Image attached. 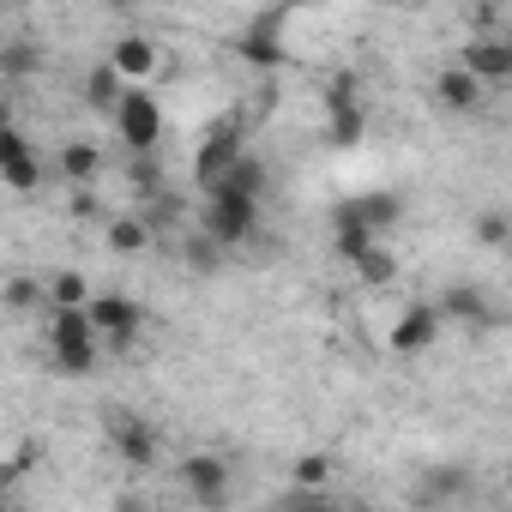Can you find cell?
I'll return each mask as SVG.
<instances>
[{
	"instance_id": "cell-1",
	"label": "cell",
	"mask_w": 512,
	"mask_h": 512,
	"mask_svg": "<svg viewBox=\"0 0 512 512\" xmlns=\"http://www.w3.org/2000/svg\"><path fill=\"white\" fill-rule=\"evenodd\" d=\"M49 356L61 374H91L97 368V332L85 320V308H55L49 320Z\"/></svg>"
},
{
	"instance_id": "cell-2",
	"label": "cell",
	"mask_w": 512,
	"mask_h": 512,
	"mask_svg": "<svg viewBox=\"0 0 512 512\" xmlns=\"http://www.w3.org/2000/svg\"><path fill=\"white\" fill-rule=\"evenodd\" d=\"M253 223H260V205L253 199H235V193H223V187H211L205 193V217H199V235L223 253V247H235V241H247L253 235Z\"/></svg>"
},
{
	"instance_id": "cell-3",
	"label": "cell",
	"mask_w": 512,
	"mask_h": 512,
	"mask_svg": "<svg viewBox=\"0 0 512 512\" xmlns=\"http://www.w3.org/2000/svg\"><path fill=\"white\" fill-rule=\"evenodd\" d=\"M115 127H121V139H127L133 157H151L157 139H163V109H157V97H151L145 85H127L121 103H115Z\"/></svg>"
},
{
	"instance_id": "cell-4",
	"label": "cell",
	"mask_w": 512,
	"mask_h": 512,
	"mask_svg": "<svg viewBox=\"0 0 512 512\" xmlns=\"http://www.w3.org/2000/svg\"><path fill=\"white\" fill-rule=\"evenodd\" d=\"M235 157H241V121H235V115H223V121H211V127H205V139H199V151H193V181L211 193V187L235 169Z\"/></svg>"
},
{
	"instance_id": "cell-5",
	"label": "cell",
	"mask_w": 512,
	"mask_h": 512,
	"mask_svg": "<svg viewBox=\"0 0 512 512\" xmlns=\"http://www.w3.org/2000/svg\"><path fill=\"white\" fill-rule=\"evenodd\" d=\"M284 25H290V13H253L247 19V31L235 37V49H241V61L247 67H260V73H278L284 67Z\"/></svg>"
},
{
	"instance_id": "cell-6",
	"label": "cell",
	"mask_w": 512,
	"mask_h": 512,
	"mask_svg": "<svg viewBox=\"0 0 512 512\" xmlns=\"http://www.w3.org/2000/svg\"><path fill=\"white\" fill-rule=\"evenodd\" d=\"M109 446H115V458H121L127 470H151L157 452H163L157 428H151L145 416H133V410H115V416H109Z\"/></svg>"
},
{
	"instance_id": "cell-7",
	"label": "cell",
	"mask_w": 512,
	"mask_h": 512,
	"mask_svg": "<svg viewBox=\"0 0 512 512\" xmlns=\"http://www.w3.org/2000/svg\"><path fill=\"white\" fill-rule=\"evenodd\" d=\"M175 482H181L199 506H223V500H229V464H223L217 452H193V458H181V464H175Z\"/></svg>"
},
{
	"instance_id": "cell-8",
	"label": "cell",
	"mask_w": 512,
	"mask_h": 512,
	"mask_svg": "<svg viewBox=\"0 0 512 512\" xmlns=\"http://www.w3.org/2000/svg\"><path fill=\"white\" fill-rule=\"evenodd\" d=\"M476 85H500V79H512V37H494V31H476L470 43H464V61H458Z\"/></svg>"
},
{
	"instance_id": "cell-9",
	"label": "cell",
	"mask_w": 512,
	"mask_h": 512,
	"mask_svg": "<svg viewBox=\"0 0 512 512\" xmlns=\"http://www.w3.org/2000/svg\"><path fill=\"white\" fill-rule=\"evenodd\" d=\"M85 320H91V332L97 338H109V344H133L139 338V326H145V314H139V302H127V296H97V302H85Z\"/></svg>"
},
{
	"instance_id": "cell-10",
	"label": "cell",
	"mask_w": 512,
	"mask_h": 512,
	"mask_svg": "<svg viewBox=\"0 0 512 512\" xmlns=\"http://www.w3.org/2000/svg\"><path fill=\"white\" fill-rule=\"evenodd\" d=\"M434 338H440V314H434V302H416V308L398 314V326H392L386 344L398 356H416V350H434Z\"/></svg>"
},
{
	"instance_id": "cell-11",
	"label": "cell",
	"mask_w": 512,
	"mask_h": 512,
	"mask_svg": "<svg viewBox=\"0 0 512 512\" xmlns=\"http://www.w3.org/2000/svg\"><path fill=\"white\" fill-rule=\"evenodd\" d=\"M109 73H115L121 85H145V79L157 73V43H151V37H121V43L109 49Z\"/></svg>"
},
{
	"instance_id": "cell-12",
	"label": "cell",
	"mask_w": 512,
	"mask_h": 512,
	"mask_svg": "<svg viewBox=\"0 0 512 512\" xmlns=\"http://www.w3.org/2000/svg\"><path fill=\"white\" fill-rule=\"evenodd\" d=\"M440 320H464V326H476V332H488L494 326V308L482 302V290L476 284H446V296H440V308H434Z\"/></svg>"
},
{
	"instance_id": "cell-13",
	"label": "cell",
	"mask_w": 512,
	"mask_h": 512,
	"mask_svg": "<svg viewBox=\"0 0 512 512\" xmlns=\"http://www.w3.org/2000/svg\"><path fill=\"white\" fill-rule=\"evenodd\" d=\"M344 205H350V217H356L368 235H386V229L404 217V199L386 193V187H380V193H362V199H344Z\"/></svg>"
},
{
	"instance_id": "cell-14",
	"label": "cell",
	"mask_w": 512,
	"mask_h": 512,
	"mask_svg": "<svg viewBox=\"0 0 512 512\" xmlns=\"http://www.w3.org/2000/svg\"><path fill=\"white\" fill-rule=\"evenodd\" d=\"M434 103H440V109H452V115H464V109H476V103H482V85H476L464 67H446V73L434 79Z\"/></svg>"
},
{
	"instance_id": "cell-15",
	"label": "cell",
	"mask_w": 512,
	"mask_h": 512,
	"mask_svg": "<svg viewBox=\"0 0 512 512\" xmlns=\"http://www.w3.org/2000/svg\"><path fill=\"white\" fill-rule=\"evenodd\" d=\"M217 187H223V193H235V199H253V205H260V193H266V163L241 151V157H235V169H229Z\"/></svg>"
},
{
	"instance_id": "cell-16",
	"label": "cell",
	"mask_w": 512,
	"mask_h": 512,
	"mask_svg": "<svg viewBox=\"0 0 512 512\" xmlns=\"http://www.w3.org/2000/svg\"><path fill=\"white\" fill-rule=\"evenodd\" d=\"M332 223H338V235H332V241H338V260H350V266L362 260V253H368L374 241H380V235H368V229L350 217V205H338V217H332Z\"/></svg>"
},
{
	"instance_id": "cell-17",
	"label": "cell",
	"mask_w": 512,
	"mask_h": 512,
	"mask_svg": "<svg viewBox=\"0 0 512 512\" xmlns=\"http://www.w3.org/2000/svg\"><path fill=\"white\" fill-rule=\"evenodd\" d=\"M43 67V49L31 43V37H13V43H0V73L7 79H31Z\"/></svg>"
},
{
	"instance_id": "cell-18",
	"label": "cell",
	"mask_w": 512,
	"mask_h": 512,
	"mask_svg": "<svg viewBox=\"0 0 512 512\" xmlns=\"http://www.w3.org/2000/svg\"><path fill=\"white\" fill-rule=\"evenodd\" d=\"M103 169V151L97 145H85V139H73V145H61V175L79 187V181H91Z\"/></svg>"
},
{
	"instance_id": "cell-19",
	"label": "cell",
	"mask_w": 512,
	"mask_h": 512,
	"mask_svg": "<svg viewBox=\"0 0 512 512\" xmlns=\"http://www.w3.org/2000/svg\"><path fill=\"white\" fill-rule=\"evenodd\" d=\"M121 91H127V85H121V79L109 73V61H103V67H91V79H85V103H91V109H103V115H115V103H121Z\"/></svg>"
},
{
	"instance_id": "cell-20",
	"label": "cell",
	"mask_w": 512,
	"mask_h": 512,
	"mask_svg": "<svg viewBox=\"0 0 512 512\" xmlns=\"http://www.w3.org/2000/svg\"><path fill=\"white\" fill-rule=\"evenodd\" d=\"M356 278H362V284H368V290H386V284H392V278H398V260H392V253H386V247H380V241H374V247H368V253H362V260H356Z\"/></svg>"
},
{
	"instance_id": "cell-21",
	"label": "cell",
	"mask_w": 512,
	"mask_h": 512,
	"mask_svg": "<svg viewBox=\"0 0 512 512\" xmlns=\"http://www.w3.org/2000/svg\"><path fill=\"white\" fill-rule=\"evenodd\" d=\"M109 247L115 253H145L151 247V223L145 217H115L109 223Z\"/></svg>"
},
{
	"instance_id": "cell-22",
	"label": "cell",
	"mask_w": 512,
	"mask_h": 512,
	"mask_svg": "<svg viewBox=\"0 0 512 512\" xmlns=\"http://www.w3.org/2000/svg\"><path fill=\"white\" fill-rule=\"evenodd\" d=\"M43 296H49L55 308H85V302H91V284H85L79 272H55V278L43 284Z\"/></svg>"
},
{
	"instance_id": "cell-23",
	"label": "cell",
	"mask_w": 512,
	"mask_h": 512,
	"mask_svg": "<svg viewBox=\"0 0 512 512\" xmlns=\"http://www.w3.org/2000/svg\"><path fill=\"white\" fill-rule=\"evenodd\" d=\"M290 482L308 488V494H326V482H332V458H326V452H302L296 470H290Z\"/></svg>"
},
{
	"instance_id": "cell-24",
	"label": "cell",
	"mask_w": 512,
	"mask_h": 512,
	"mask_svg": "<svg viewBox=\"0 0 512 512\" xmlns=\"http://www.w3.org/2000/svg\"><path fill=\"white\" fill-rule=\"evenodd\" d=\"M0 302L25 314V308H37V302H43V284H37V278H7V284H0Z\"/></svg>"
},
{
	"instance_id": "cell-25",
	"label": "cell",
	"mask_w": 512,
	"mask_h": 512,
	"mask_svg": "<svg viewBox=\"0 0 512 512\" xmlns=\"http://www.w3.org/2000/svg\"><path fill=\"white\" fill-rule=\"evenodd\" d=\"M0 181H7L13 193H37V187H43V163H37V151H31L25 163H13V169H0Z\"/></svg>"
},
{
	"instance_id": "cell-26",
	"label": "cell",
	"mask_w": 512,
	"mask_h": 512,
	"mask_svg": "<svg viewBox=\"0 0 512 512\" xmlns=\"http://www.w3.org/2000/svg\"><path fill=\"white\" fill-rule=\"evenodd\" d=\"M344 109H362V97H356V73H338V79L326 85V115H344Z\"/></svg>"
},
{
	"instance_id": "cell-27",
	"label": "cell",
	"mask_w": 512,
	"mask_h": 512,
	"mask_svg": "<svg viewBox=\"0 0 512 512\" xmlns=\"http://www.w3.org/2000/svg\"><path fill=\"white\" fill-rule=\"evenodd\" d=\"M278 512H344L332 494H308V488H290L284 500H278Z\"/></svg>"
},
{
	"instance_id": "cell-28",
	"label": "cell",
	"mask_w": 512,
	"mask_h": 512,
	"mask_svg": "<svg viewBox=\"0 0 512 512\" xmlns=\"http://www.w3.org/2000/svg\"><path fill=\"white\" fill-rule=\"evenodd\" d=\"M31 157V139L13 127V121H0V169H13V163H25Z\"/></svg>"
},
{
	"instance_id": "cell-29",
	"label": "cell",
	"mask_w": 512,
	"mask_h": 512,
	"mask_svg": "<svg viewBox=\"0 0 512 512\" xmlns=\"http://www.w3.org/2000/svg\"><path fill=\"white\" fill-rule=\"evenodd\" d=\"M368 133V109H344V115H332V145H356Z\"/></svg>"
},
{
	"instance_id": "cell-30",
	"label": "cell",
	"mask_w": 512,
	"mask_h": 512,
	"mask_svg": "<svg viewBox=\"0 0 512 512\" xmlns=\"http://www.w3.org/2000/svg\"><path fill=\"white\" fill-rule=\"evenodd\" d=\"M127 181H133V193H139V199H157V187H163V175H157V163H151V157H133Z\"/></svg>"
},
{
	"instance_id": "cell-31",
	"label": "cell",
	"mask_w": 512,
	"mask_h": 512,
	"mask_svg": "<svg viewBox=\"0 0 512 512\" xmlns=\"http://www.w3.org/2000/svg\"><path fill=\"white\" fill-rule=\"evenodd\" d=\"M506 229H512L506 211H482V217H476V241H482V247H506Z\"/></svg>"
},
{
	"instance_id": "cell-32",
	"label": "cell",
	"mask_w": 512,
	"mask_h": 512,
	"mask_svg": "<svg viewBox=\"0 0 512 512\" xmlns=\"http://www.w3.org/2000/svg\"><path fill=\"white\" fill-rule=\"evenodd\" d=\"M187 260H193L199 272H211V266H217V247H211L205 235H193V241H187Z\"/></svg>"
},
{
	"instance_id": "cell-33",
	"label": "cell",
	"mask_w": 512,
	"mask_h": 512,
	"mask_svg": "<svg viewBox=\"0 0 512 512\" xmlns=\"http://www.w3.org/2000/svg\"><path fill=\"white\" fill-rule=\"evenodd\" d=\"M19 476H25V470H19L13 458H7V464H0V500H7V494H13V482H19Z\"/></svg>"
},
{
	"instance_id": "cell-34",
	"label": "cell",
	"mask_w": 512,
	"mask_h": 512,
	"mask_svg": "<svg viewBox=\"0 0 512 512\" xmlns=\"http://www.w3.org/2000/svg\"><path fill=\"white\" fill-rule=\"evenodd\" d=\"M73 217H97V199L91 193H73Z\"/></svg>"
},
{
	"instance_id": "cell-35",
	"label": "cell",
	"mask_w": 512,
	"mask_h": 512,
	"mask_svg": "<svg viewBox=\"0 0 512 512\" xmlns=\"http://www.w3.org/2000/svg\"><path fill=\"white\" fill-rule=\"evenodd\" d=\"M115 512H145V506H139V500H127V494H121V500H115Z\"/></svg>"
},
{
	"instance_id": "cell-36",
	"label": "cell",
	"mask_w": 512,
	"mask_h": 512,
	"mask_svg": "<svg viewBox=\"0 0 512 512\" xmlns=\"http://www.w3.org/2000/svg\"><path fill=\"white\" fill-rule=\"evenodd\" d=\"M362 512H380V506H362Z\"/></svg>"
},
{
	"instance_id": "cell-37",
	"label": "cell",
	"mask_w": 512,
	"mask_h": 512,
	"mask_svg": "<svg viewBox=\"0 0 512 512\" xmlns=\"http://www.w3.org/2000/svg\"><path fill=\"white\" fill-rule=\"evenodd\" d=\"M157 512H175V506H157Z\"/></svg>"
},
{
	"instance_id": "cell-38",
	"label": "cell",
	"mask_w": 512,
	"mask_h": 512,
	"mask_svg": "<svg viewBox=\"0 0 512 512\" xmlns=\"http://www.w3.org/2000/svg\"><path fill=\"white\" fill-rule=\"evenodd\" d=\"M0 121H7V115H0Z\"/></svg>"
}]
</instances>
